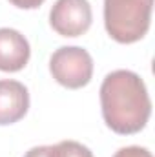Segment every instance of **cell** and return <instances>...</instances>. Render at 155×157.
I'll return each instance as SVG.
<instances>
[{
  "instance_id": "6da1fadb",
  "label": "cell",
  "mask_w": 155,
  "mask_h": 157,
  "mask_svg": "<svg viewBox=\"0 0 155 157\" xmlns=\"http://www.w3.org/2000/svg\"><path fill=\"white\" fill-rule=\"evenodd\" d=\"M100 106L108 128L120 135L141 132L152 113V102L142 78L128 70L106 75L100 86Z\"/></svg>"
},
{
  "instance_id": "7a4b0ae2",
  "label": "cell",
  "mask_w": 155,
  "mask_h": 157,
  "mask_svg": "<svg viewBox=\"0 0 155 157\" xmlns=\"http://www.w3.org/2000/svg\"><path fill=\"white\" fill-rule=\"evenodd\" d=\"M153 0H104L106 31L120 44L141 40L150 29Z\"/></svg>"
},
{
  "instance_id": "3957f363",
  "label": "cell",
  "mask_w": 155,
  "mask_h": 157,
  "mask_svg": "<svg viewBox=\"0 0 155 157\" xmlns=\"http://www.w3.org/2000/svg\"><path fill=\"white\" fill-rule=\"evenodd\" d=\"M49 71L59 84L70 90H78L91 80L93 59L78 46H64L51 55Z\"/></svg>"
},
{
  "instance_id": "277c9868",
  "label": "cell",
  "mask_w": 155,
  "mask_h": 157,
  "mask_svg": "<svg viewBox=\"0 0 155 157\" xmlns=\"http://www.w3.org/2000/svg\"><path fill=\"white\" fill-rule=\"evenodd\" d=\"M93 15L88 0H57L49 11V24L60 37H80L91 26Z\"/></svg>"
},
{
  "instance_id": "5b68a950",
  "label": "cell",
  "mask_w": 155,
  "mask_h": 157,
  "mask_svg": "<svg viewBox=\"0 0 155 157\" xmlns=\"http://www.w3.org/2000/svg\"><path fill=\"white\" fill-rule=\"evenodd\" d=\"M29 108L28 88L13 78L0 80V124H13L24 117Z\"/></svg>"
},
{
  "instance_id": "8992f818",
  "label": "cell",
  "mask_w": 155,
  "mask_h": 157,
  "mask_svg": "<svg viewBox=\"0 0 155 157\" xmlns=\"http://www.w3.org/2000/svg\"><path fill=\"white\" fill-rule=\"evenodd\" d=\"M29 42L11 28H0V71H20L29 60Z\"/></svg>"
},
{
  "instance_id": "52a82bcc",
  "label": "cell",
  "mask_w": 155,
  "mask_h": 157,
  "mask_svg": "<svg viewBox=\"0 0 155 157\" xmlns=\"http://www.w3.org/2000/svg\"><path fill=\"white\" fill-rule=\"evenodd\" d=\"M53 157H93V154L77 141H60L53 146Z\"/></svg>"
},
{
  "instance_id": "ba28073f",
  "label": "cell",
  "mask_w": 155,
  "mask_h": 157,
  "mask_svg": "<svg viewBox=\"0 0 155 157\" xmlns=\"http://www.w3.org/2000/svg\"><path fill=\"white\" fill-rule=\"evenodd\" d=\"M113 157H153V155L146 148H141V146H126V148H120Z\"/></svg>"
},
{
  "instance_id": "9c48e42d",
  "label": "cell",
  "mask_w": 155,
  "mask_h": 157,
  "mask_svg": "<svg viewBox=\"0 0 155 157\" xmlns=\"http://www.w3.org/2000/svg\"><path fill=\"white\" fill-rule=\"evenodd\" d=\"M24 157H53V146H35Z\"/></svg>"
},
{
  "instance_id": "30bf717a",
  "label": "cell",
  "mask_w": 155,
  "mask_h": 157,
  "mask_svg": "<svg viewBox=\"0 0 155 157\" xmlns=\"http://www.w3.org/2000/svg\"><path fill=\"white\" fill-rule=\"evenodd\" d=\"M9 2H11L13 6L20 7V9H35V7L42 6L44 0H9Z\"/></svg>"
}]
</instances>
